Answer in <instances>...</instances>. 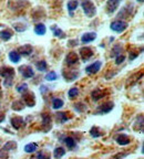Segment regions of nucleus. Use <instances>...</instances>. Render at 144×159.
<instances>
[{"label": "nucleus", "mask_w": 144, "mask_h": 159, "mask_svg": "<svg viewBox=\"0 0 144 159\" xmlns=\"http://www.w3.org/2000/svg\"><path fill=\"white\" fill-rule=\"evenodd\" d=\"M120 54H122V45L121 44H115L111 51V55L113 57H115Z\"/></svg>", "instance_id": "obj_28"}, {"label": "nucleus", "mask_w": 144, "mask_h": 159, "mask_svg": "<svg viewBox=\"0 0 144 159\" xmlns=\"http://www.w3.org/2000/svg\"><path fill=\"white\" fill-rule=\"evenodd\" d=\"M101 66H102L101 61H97V62L92 63L89 66L85 67V72H87L88 74H97L100 71V69H101Z\"/></svg>", "instance_id": "obj_7"}, {"label": "nucleus", "mask_w": 144, "mask_h": 159, "mask_svg": "<svg viewBox=\"0 0 144 159\" xmlns=\"http://www.w3.org/2000/svg\"><path fill=\"white\" fill-rule=\"evenodd\" d=\"M127 25H127V21H123V20H115V21H113V22L111 23L110 28H111V30L115 31V32L122 33L123 31H125V30L127 29Z\"/></svg>", "instance_id": "obj_2"}, {"label": "nucleus", "mask_w": 144, "mask_h": 159, "mask_svg": "<svg viewBox=\"0 0 144 159\" xmlns=\"http://www.w3.org/2000/svg\"><path fill=\"white\" fill-rule=\"evenodd\" d=\"M65 155V150L63 147H57V148L55 149V152H53V156H55V159L62 158Z\"/></svg>", "instance_id": "obj_23"}, {"label": "nucleus", "mask_w": 144, "mask_h": 159, "mask_svg": "<svg viewBox=\"0 0 144 159\" xmlns=\"http://www.w3.org/2000/svg\"><path fill=\"white\" fill-rule=\"evenodd\" d=\"M113 106H114V104L112 102H105L103 103L102 105H100L99 108H98L97 111V114L98 115H103V114H108V113H110L113 109Z\"/></svg>", "instance_id": "obj_5"}, {"label": "nucleus", "mask_w": 144, "mask_h": 159, "mask_svg": "<svg viewBox=\"0 0 144 159\" xmlns=\"http://www.w3.org/2000/svg\"><path fill=\"white\" fill-rule=\"evenodd\" d=\"M63 105H65V102H63L61 98H58V97H55V98L52 99V107H53V109L62 108Z\"/></svg>", "instance_id": "obj_26"}, {"label": "nucleus", "mask_w": 144, "mask_h": 159, "mask_svg": "<svg viewBox=\"0 0 144 159\" xmlns=\"http://www.w3.org/2000/svg\"><path fill=\"white\" fill-rule=\"evenodd\" d=\"M5 117H6V115H5V113H2V112H0V124L5 120Z\"/></svg>", "instance_id": "obj_42"}, {"label": "nucleus", "mask_w": 144, "mask_h": 159, "mask_svg": "<svg viewBox=\"0 0 144 159\" xmlns=\"http://www.w3.org/2000/svg\"><path fill=\"white\" fill-rule=\"evenodd\" d=\"M139 54H140L139 51H135V52H130V60H131V61H132V60H134L135 57H139Z\"/></svg>", "instance_id": "obj_39"}, {"label": "nucleus", "mask_w": 144, "mask_h": 159, "mask_svg": "<svg viewBox=\"0 0 144 159\" xmlns=\"http://www.w3.org/2000/svg\"><path fill=\"white\" fill-rule=\"evenodd\" d=\"M38 149V145L36 143H30V144H27L25 146V152H36V150Z\"/></svg>", "instance_id": "obj_27"}, {"label": "nucleus", "mask_w": 144, "mask_h": 159, "mask_svg": "<svg viewBox=\"0 0 144 159\" xmlns=\"http://www.w3.org/2000/svg\"><path fill=\"white\" fill-rule=\"evenodd\" d=\"M85 108H87V106H85V104H83V103H77V104L74 105V109L79 113H82L83 111H85Z\"/></svg>", "instance_id": "obj_37"}, {"label": "nucleus", "mask_w": 144, "mask_h": 159, "mask_svg": "<svg viewBox=\"0 0 144 159\" xmlns=\"http://www.w3.org/2000/svg\"><path fill=\"white\" fill-rule=\"evenodd\" d=\"M79 53H80L81 59L85 62V61H88V60H90L92 57V55H93V50L89 47H83L80 49Z\"/></svg>", "instance_id": "obj_6"}, {"label": "nucleus", "mask_w": 144, "mask_h": 159, "mask_svg": "<svg viewBox=\"0 0 144 159\" xmlns=\"http://www.w3.org/2000/svg\"><path fill=\"white\" fill-rule=\"evenodd\" d=\"M72 159H75V158H72Z\"/></svg>", "instance_id": "obj_44"}, {"label": "nucleus", "mask_w": 144, "mask_h": 159, "mask_svg": "<svg viewBox=\"0 0 144 159\" xmlns=\"http://www.w3.org/2000/svg\"><path fill=\"white\" fill-rule=\"evenodd\" d=\"M57 79H58V74L55 72V71H51V72H49L47 75H46V80H47V81H49V82L55 81Z\"/></svg>", "instance_id": "obj_35"}, {"label": "nucleus", "mask_w": 144, "mask_h": 159, "mask_svg": "<svg viewBox=\"0 0 144 159\" xmlns=\"http://www.w3.org/2000/svg\"><path fill=\"white\" fill-rule=\"evenodd\" d=\"M78 44V40H70L69 41V45L70 47H74Z\"/></svg>", "instance_id": "obj_40"}, {"label": "nucleus", "mask_w": 144, "mask_h": 159, "mask_svg": "<svg viewBox=\"0 0 144 159\" xmlns=\"http://www.w3.org/2000/svg\"><path fill=\"white\" fill-rule=\"evenodd\" d=\"M68 112H62V113H58L55 114V118H57V122L60 123V124H63L70 118V116H68Z\"/></svg>", "instance_id": "obj_18"}, {"label": "nucleus", "mask_w": 144, "mask_h": 159, "mask_svg": "<svg viewBox=\"0 0 144 159\" xmlns=\"http://www.w3.org/2000/svg\"><path fill=\"white\" fill-rule=\"evenodd\" d=\"M78 5H79V3H78L77 0H70L69 2H68L67 7H68V10L71 12V15H72V11H74V10L78 8Z\"/></svg>", "instance_id": "obj_31"}, {"label": "nucleus", "mask_w": 144, "mask_h": 159, "mask_svg": "<svg viewBox=\"0 0 144 159\" xmlns=\"http://www.w3.org/2000/svg\"><path fill=\"white\" fill-rule=\"evenodd\" d=\"M17 92L21 93V94L28 92V85H27V83H20L19 85H17Z\"/></svg>", "instance_id": "obj_34"}, {"label": "nucleus", "mask_w": 144, "mask_h": 159, "mask_svg": "<svg viewBox=\"0 0 144 159\" xmlns=\"http://www.w3.org/2000/svg\"><path fill=\"white\" fill-rule=\"evenodd\" d=\"M104 94H105V93L103 92V89H94V91L92 92L91 96H92V99H93V101H99L100 98H102V97L104 96Z\"/></svg>", "instance_id": "obj_21"}, {"label": "nucleus", "mask_w": 144, "mask_h": 159, "mask_svg": "<svg viewBox=\"0 0 144 159\" xmlns=\"http://www.w3.org/2000/svg\"><path fill=\"white\" fill-rule=\"evenodd\" d=\"M10 123H11V126H12L15 129H20L21 127L23 126V124H25V120H23L22 117L15 116V117H12V118H11Z\"/></svg>", "instance_id": "obj_14"}, {"label": "nucleus", "mask_w": 144, "mask_h": 159, "mask_svg": "<svg viewBox=\"0 0 144 159\" xmlns=\"http://www.w3.org/2000/svg\"><path fill=\"white\" fill-rule=\"evenodd\" d=\"M137 1H139V2H143V0H137Z\"/></svg>", "instance_id": "obj_43"}, {"label": "nucleus", "mask_w": 144, "mask_h": 159, "mask_svg": "<svg viewBox=\"0 0 144 159\" xmlns=\"http://www.w3.org/2000/svg\"><path fill=\"white\" fill-rule=\"evenodd\" d=\"M124 60H125V55L124 54L118 55V57H115V64H118V65L122 64V63L124 62Z\"/></svg>", "instance_id": "obj_38"}, {"label": "nucleus", "mask_w": 144, "mask_h": 159, "mask_svg": "<svg viewBox=\"0 0 144 159\" xmlns=\"http://www.w3.org/2000/svg\"><path fill=\"white\" fill-rule=\"evenodd\" d=\"M82 6V9L84 11L85 16L88 18H93L97 13V8H95L94 3L90 1V0H83L81 3Z\"/></svg>", "instance_id": "obj_1"}, {"label": "nucleus", "mask_w": 144, "mask_h": 159, "mask_svg": "<svg viewBox=\"0 0 144 159\" xmlns=\"http://www.w3.org/2000/svg\"><path fill=\"white\" fill-rule=\"evenodd\" d=\"M19 71L21 72L22 76L25 79H30V77H32L35 75V72H33V70L31 66L29 65H23V66H20L19 67Z\"/></svg>", "instance_id": "obj_9"}, {"label": "nucleus", "mask_w": 144, "mask_h": 159, "mask_svg": "<svg viewBox=\"0 0 144 159\" xmlns=\"http://www.w3.org/2000/svg\"><path fill=\"white\" fill-rule=\"evenodd\" d=\"M103 134H104V133L102 132L101 129H100L99 127H97V126L92 127L91 130H90V135H91L92 137H94V138H97V137L103 136Z\"/></svg>", "instance_id": "obj_25"}, {"label": "nucleus", "mask_w": 144, "mask_h": 159, "mask_svg": "<svg viewBox=\"0 0 144 159\" xmlns=\"http://www.w3.org/2000/svg\"><path fill=\"white\" fill-rule=\"evenodd\" d=\"M23 107H25V103L21 102V101H15V102L12 103V109L13 111L19 112V111H22Z\"/></svg>", "instance_id": "obj_29"}, {"label": "nucleus", "mask_w": 144, "mask_h": 159, "mask_svg": "<svg viewBox=\"0 0 144 159\" xmlns=\"http://www.w3.org/2000/svg\"><path fill=\"white\" fill-rule=\"evenodd\" d=\"M51 30H52L53 35H55V37L60 38V39H65V33L63 32L62 30L60 29L59 27H57V25H52V27H51Z\"/></svg>", "instance_id": "obj_20"}, {"label": "nucleus", "mask_w": 144, "mask_h": 159, "mask_svg": "<svg viewBox=\"0 0 144 159\" xmlns=\"http://www.w3.org/2000/svg\"><path fill=\"white\" fill-rule=\"evenodd\" d=\"M120 1L121 0H108L107 2V12L108 13H113L117 11V9L119 8Z\"/></svg>", "instance_id": "obj_10"}, {"label": "nucleus", "mask_w": 144, "mask_h": 159, "mask_svg": "<svg viewBox=\"0 0 144 159\" xmlns=\"http://www.w3.org/2000/svg\"><path fill=\"white\" fill-rule=\"evenodd\" d=\"M0 75L6 80H12L15 76V70L10 66H1L0 67Z\"/></svg>", "instance_id": "obj_3"}, {"label": "nucleus", "mask_w": 144, "mask_h": 159, "mask_svg": "<svg viewBox=\"0 0 144 159\" xmlns=\"http://www.w3.org/2000/svg\"><path fill=\"white\" fill-rule=\"evenodd\" d=\"M9 59L12 63H18V62H20L21 55H20L17 51H11V52L9 53Z\"/></svg>", "instance_id": "obj_24"}, {"label": "nucleus", "mask_w": 144, "mask_h": 159, "mask_svg": "<svg viewBox=\"0 0 144 159\" xmlns=\"http://www.w3.org/2000/svg\"><path fill=\"white\" fill-rule=\"evenodd\" d=\"M97 39V33L95 32H87L81 37L82 43H90Z\"/></svg>", "instance_id": "obj_15"}, {"label": "nucleus", "mask_w": 144, "mask_h": 159, "mask_svg": "<svg viewBox=\"0 0 144 159\" xmlns=\"http://www.w3.org/2000/svg\"><path fill=\"white\" fill-rule=\"evenodd\" d=\"M22 101L27 106L29 107H33L36 105V97L33 93L30 92H26L22 94Z\"/></svg>", "instance_id": "obj_4"}, {"label": "nucleus", "mask_w": 144, "mask_h": 159, "mask_svg": "<svg viewBox=\"0 0 144 159\" xmlns=\"http://www.w3.org/2000/svg\"><path fill=\"white\" fill-rule=\"evenodd\" d=\"M32 51H33L32 45L25 44V45H22V47H19V48H18V51H17V52L19 53L20 55H23V57H28V55H30L31 53H32Z\"/></svg>", "instance_id": "obj_12"}, {"label": "nucleus", "mask_w": 144, "mask_h": 159, "mask_svg": "<svg viewBox=\"0 0 144 159\" xmlns=\"http://www.w3.org/2000/svg\"><path fill=\"white\" fill-rule=\"evenodd\" d=\"M127 154H118V155H115L113 158H111V159H120V158H122V157H124V156H127Z\"/></svg>", "instance_id": "obj_41"}, {"label": "nucleus", "mask_w": 144, "mask_h": 159, "mask_svg": "<svg viewBox=\"0 0 144 159\" xmlns=\"http://www.w3.org/2000/svg\"><path fill=\"white\" fill-rule=\"evenodd\" d=\"M12 31H10L9 29H3L0 31V39L2 40V41H9L12 38Z\"/></svg>", "instance_id": "obj_17"}, {"label": "nucleus", "mask_w": 144, "mask_h": 159, "mask_svg": "<svg viewBox=\"0 0 144 159\" xmlns=\"http://www.w3.org/2000/svg\"><path fill=\"white\" fill-rule=\"evenodd\" d=\"M78 76H79V73L77 71H63V77H65V81H68V82L74 81Z\"/></svg>", "instance_id": "obj_16"}, {"label": "nucleus", "mask_w": 144, "mask_h": 159, "mask_svg": "<svg viewBox=\"0 0 144 159\" xmlns=\"http://www.w3.org/2000/svg\"><path fill=\"white\" fill-rule=\"evenodd\" d=\"M63 143L65 144V146L68 147L69 149H73L75 146H77V143H75L74 138H72L70 136H67L63 138Z\"/></svg>", "instance_id": "obj_19"}, {"label": "nucleus", "mask_w": 144, "mask_h": 159, "mask_svg": "<svg viewBox=\"0 0 144 159\" xmlns=\"http://www.w3.org/2000/svg\"><path fill=\"white\" fill-rule=\"evenodd\" d=\"M36 67L38 69V71H40V72H43V71H46L48 67V64L47 62H46L45 60H42V61H39V62L36 63Z\"/></svg>", "instance_id": "obj_30"}, {"label": "nucleus", "mask_w": 144, "mask_h": 159, "mask_svg": "<svg viewBox=\"0 0 144 159\" xmlns=\"http://www.w3.org/2000/svg\"><path fill=\"white\" fill-rule=\"evenodd\" d=\"M31 159H51L50 158V155L48 152H37L35 157H31Z\"/></svg>", "instance_id": "obj_32"}, {"label": "nucleus", "mask_w": 144, "mask_h": 159, "mask_svg": "<svg viewBox=\"0 0 144 159\" xmlns=\"http://www.w3.org/2000/svg\"><path fill=\"white\" fill-rule=\"evenodd\" d=\"M16 148H17V144H16L15 142H8L7 144L3 146L2 150L8 152V150H13V149H16Z\"/></svg>", "instance_id": "obj_33"}, {"label": "nucleus", "mask_w": 144, "mask_h": 159, "mask_svg": "<svg viewBox=\"0 0 144 159\" xmlns=\"http://www.w3.org/2000/svg\"><path fill=\"white\" fill-rule=\"evenodd\" d=\"M78 94H79V89L77 87H72V89H69V92H68V95H69L70 98H74Z\"/></svg>", "instance_id": "obj_36"}, {"label": "nucleus", "mask_w": 144, "mask_h": 159, "mask_svg": "<svg viewBox=\"0 0 144 159\" xmlns=\"http://www.w3.org/2000/svg\"><path fill=\"white\" fill-rule=\"evenodd\" d=\"M47 32V29H46V25L43 23H38L35 27V33L38 35H45Z\"/></svg>", "instance_id": "obj_22"}, {"label": "nucleus", "mask_w": 144, "mask_h": 159, "mask_svg": "<svg viewBox=\"0 0 144 159\" xmlns=\"http://www.w3.org/2000/svg\"><path fill=\"white\" fill-rule=\"evenodd\" d=\"M65 63L68 65H75L79 63V55L75 52H70L65 57Z\"/></svg>", "instance_id": "obj_11"}, {"label": "nucleus", "mask_w": 144, "mask_h": 159, "mask_svg": "<svg viewBox=\"0 0 144 159\" xmlns=\"http://www.w3.org/2000/svg\"><path fill=\"white\" fill-rule=\"evenodd\" d=\"M115 142L121 146H125V145H129L131 143V138L125 134H120L115 137Z\"/></svg>", "instance_id": "obj_13"}, {"label": "nucleus", "mask_w": 144, "mask_h": 159, "mask_svg": "<svg viewBox=\"0 0 144 159\" xmlns=\"http://www.w3.org/2000/svg\"><path fill=\"white\" fill-rule=\"evenodd\" d=\"M41 117H42L43 130H45V132H48V130H50V129H51V127H52V125H51V122H52L51 116H50L49 114H47V113H45V114L41 115Z\"/></svg>", "instance_id": "obj_8"}]
</instances>
